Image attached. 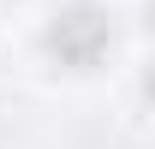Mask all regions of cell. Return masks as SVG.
<instances>
[{
	"label": "cell",
	"mask_w": 155,
	"mask_h": 149,
	"mask_svg": "<svg viewBox=\"0 0 155 149\" xmlns=\"http://www.w3.org/2000/svg\"><path fill=\"white\" fill-rule=\"evenodd\" d=\"M107 42H114V30H107V12H96V6H72V12H60L54 30H48V48H54L66 66H96V60L107 54Z\"/></svg>",
	"instance_id": "1"
}]
</instances>
